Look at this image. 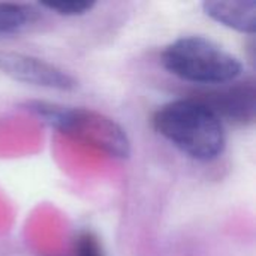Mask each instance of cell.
I'll use <instances>...</instances> for the list:
<instances>
[{
	"label": "cell",
	"mask_w": 256,
	"mask_h": 256,
	"mask_svg": "<svg viewBox=\"0 0 256 256\" xmlns=\"http://www.w3.org/2000/svg\"><path fill=\"white\" fill-rule=\"evenodd\" d=\"M154 130L183 154L210 162L222 156L226 147L224 122L196 98L177 99L158 108Z\"/></svg>",
	"instance_id": "cell-1"
},
{
	"label": "cell",
	"mask_w": 256,
	"mask_h": 256,
	"mask_svg": "<svg viewBox=\"0 0 256 256\" xmlns=\"http://www.w3.org/2000/svg\"><path fill=\"white\" fill-rule=\"evenodd\" d=\"M26 108L60 134L102 152L110 158L126 159L132 152L126 130L116 120L102 112L44 100L27 102Z\"/></svg>",
	"instance_id": "cell-2"
},
{
	"label": "cell",
	"mask_w": 256,
	"mask_h": 256,
	"mask_svg": "<svg viewBox=\"0 0 256 256\" xmlns=\"http://www.w3.org/2000/svg\"><path fill=\"white\" fill-rule=\"evenodd\" d=\"M160 60L171 75L201 86H225L243 75L238 57L200 34L176 39L165 46Z\"/></svg>",
	"instance_id": "cell-3"
},
{
	"label": "cell",
	"mask_w": 256,
	"mask_h": 256,
	"mask_svg": "<svg viewBox=\"0 0 256 256\" xmlns=\"http://www.w3.org/2000/svg\"><path fill=\"white\" fill-rule=\"evenodd\" d=\"M0 74L18 82L50 90L69 92L78 86V81L62 68L39 57L15 51H0Z\"/></svg>",
	"instance_id": "cell-4"
},
{
	"label": "cell",
	"mask_w": 256,
	"mask_h": 256,
	"mask_svg": "<svg viewBox=\"0 0 256 256\" xmlns=\"http://www.w3.org/2000/svg\"><path fill=\"white\" fill-rule=\"evenodd\" d=\"M220 88L208 90L196 96L210 106L222 122L250 124L255 122L256 92L254 81L230 82Z\"/></svg>",
	"instance_id": "cell-5"
},
{
	"label": "cell",
	"mask_w": 256,
	"mask_h": 256,
	"mask_svg": "<svg viewBox=\"0 0 256 256\" xmlns=\"http://www.w3.org/2000/svg\"><path fill=\"white\" fill-rule=\"evenodd\" d=\"M202 10L220 26L240 33H255L256 0H206Z\"/></svg>",
	"instance_id": "cell-6"
},
{
	"label": "cell",
	"mask_w": 256,
	"mask_h": 256,
	"mask_svg": "<svg viewBox=\"0 0 256 256\" xmlns=\"http://www.w3.org/2000/svg\"><path fill=\"white\" fill-rule=\"evenodd\" d=\"M36 18L38 10L30 4L0 2V38L22 32Z\"/></svg>",
	"instance_id": "cell-7"
},
{
	"label": "cell",
	"mask_w": 256,
	"mask_h": 256,
	"mask_svg": "<svg viewBox=\"0 0 256 256\" xmlns=\"http://www.w3.org/2000/svg\"><path fill=\"white\" fill-rule=\"evenodd\" d=\"M42 8L52 10L62 16H81L88 14L96 3L88 0H69V2H42L39 3Z\"/></svg>",
	"instance_id": "cell-8"
},
{
	"label": "cell",
	"mask_w": 256,
	"mask_h": 256,
	"mask_svg": "<svg viewBox=\"0 0 256 256\" xmlns=\"http://www.w3.org/2000/svg\"><path fill=\"white\" fill-rule=\"evenodd\" d=\"M75 256H104L99 240L92 232H81L75 242Z\"/></svg>",
	"instance_id": "cell-9"
}]
</instances>
